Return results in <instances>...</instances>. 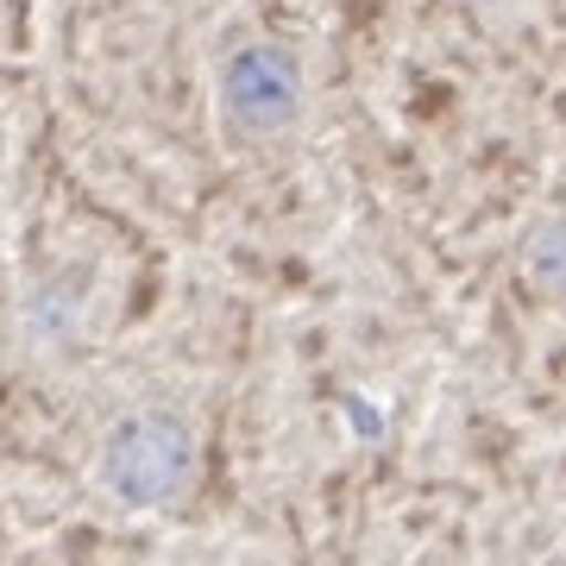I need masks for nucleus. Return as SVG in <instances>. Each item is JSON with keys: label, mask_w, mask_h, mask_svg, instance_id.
Returning a JSON list of instances; mask_svg holds the SVG:
<instances>
[{"label": "nucleus", "mask_w": 566, "mask_h": 566, "mask_svg": "<svg viewBox=\"0 0 566 566\" xmlns=\"http://www.w3.org/2000/svg\"><path fill=\"white\" fill-rule=\"evenodd\" d=\"M189 428L170 416H139V422L114 428V441L102 447V485L120 504H164L170 491L189 479Z\"/></svg>", "instance_id": "obj_1"}, {"label": "nucleus", "mask_w": 566, "mask_h": 566, "mask_svg": "<svg viewBox=\"0 0 566 566\" xmlns=\"http://www.w3.org/2000/svg\"><path fill=\"white\" fill-rule=\"evenodd\" d=\"M221 102L245 133H277V126H290L296 107H303V76H296V63L283 57V51L252 44V51H240V57L227 63Z\"/></svg>", "instance_id": "obj_2"}, {"label": "nucleus", "mask_w": 566, "mask_h": 566, "mask_svg": "<svg viewBox=\"0 0 566 566\" xmlns=\"http://www.w3.org/2000/svg\"><path fill=\"white\" fill-rule=\"evenodd\" d=\"M535 277L554 283V290H566V221L547 227L542 240H535Z\"/></svg>", "instance_id": "obj_3"}]
</instances>
